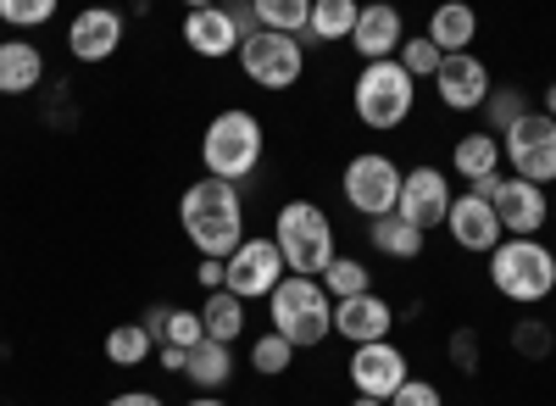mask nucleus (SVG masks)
Listing matches in <instances>:
<instances>
[{
	"instance_id": "6",
	"label": "nucleus",
	"mask_w": 556,
	"mask_h": 406,
	"mask_svg": "<svg viewBox=\"0 0 556 406\" xmlns=\"http://www.w3.org/2000/svg\"><path fill=\"white\" fill-rule=\"evenodd\" d=\"M417 106V84L401 62H367L356 73V89H351V112L362 128H374V134H395Z\"/></svg>"
},
{
	"instance_id": "11",
	"label": "nucleus",
	"mask_w": 556,
	"mask_h": 406,
	"mask_svg": "<svg viewBox=\"0 0 556 406\" xmlns=\"http://www.w3.org/2000/svg\"><path fill=\"white\" fill-rule=\"evenodd\" d=\"M285 279H290V274H285V256H278L273 240H251V234H245V245L223 262V290L240 295V301H267Z\"/></svg>"
},
{
	"instance_id": "35",
	"label": "nucleus",
	"mask_w": 556,
	"mask_h": 406,
	"mask_svg": "<svg viewBox=\"0 0 556 406\" xmlns=\"http://www.w3.org/2000/svg\"><path fill=\"white\" fill-rule=\"evenodd\" d=\"M513 345H518V356H551V329L540 318H523L513 329Z\"/></svg>"
},
{
	"instance_id": "21",
	"label": "nucleus",
	"mask_w": 556,
	"mask_h": 406,
	"mask_svg": "<svg viewBox=\"0 0 556 406\" xmlns=\"http://www.w3.org/2000/svg\"><path fill=\"white\" fill-rule=\"evenodd\" d=\"M45 78V51L34 39H0V96H28Z\"/></svg>"
},
{
	"instance_id": "13",
	"label": "nucleus",
	"mask_w": 556,
	"mask_h": 406,
	"mask_svg": "<svg viewBox=\"0 0 556 406\" xmlns=\"http://www.w3.org/2000/svg\"><path fill=\"white\" fill-rule=\"evenodd\" d=\"M351 390L367 401H390L412 373H406V351L395 340H374V345H351Z\"/></svg>"
},
{
	"instance_id": "39",
	"label": "nucleus",
	"mask_w": 556,
	"mask_h": 406,
	"mask_svg": "<svg viewBox=\"0 0 556 406\" xmlns=\"http://www.w3.org/2000/svg\"><path fill=\"white\" fill-rule=\"evenodd\" d=\"M106 406H162V395H151V390H117Z\"/></svg>"
},
{
	"instance_id": "24",
	"label": "nucleus",
	"mask_w": 556,
	"mask_h": 406,
	"mask_svg": "<svg viewBox=\"0 0 556 406\" xmlns=\"http://www.w3.org/2000/svg\"><path fill=\"white\" fill-rule=\"evenodd\" d=\"M201 323H206V340H217V345H235V340L245 334V301H240V295H228V290L206 295V306H201Z\"/></svg>"
},
{
	"instance_id": "19",
	"label": "nucleus",
	"mask_w": 556,
	"mask_h": 406,
	"mask_svg": "<svg viewBox=\"0 0 556 406\" xmlns=\"http://www.w3.org/2000/svg\"><path fill=\"white\" fill-rule=\"evenodd\" d=\"M445 229H451L456 251H484V256H490V251L501 245V217H495V206L479 201V195H456Z\"/></svg>"
},
{
	"instance_id": "12",
	"label": "nucleus",
	"mask_w": 556,
	"mask_h": 406,
	"mask_svg": "<svg viewBox=\"0 0 556 406\" xmlns=\"http://www.w3.org/2000/svg\"><path fill=\"white\" fill-rule=\"evenodd\" d=\"M451 178L445 167H412L401 173V201H395V217L412 223L417 234H429V229H445V217H451Z\"/></svg>"
},
{
	"instance_id": "36",
	"label": "nucleus",
	"mask_w": 556,
	"mask_h": 406,
	"mask_svg": "<svg viewBox=\"0 0 556 406\" xmlns=\"http://www.w3.org/2000/svg\"><path fill=\"white\" fill-rule=\"evenodd\" d=\"M390 406H445V395H440V384H429V379H406V384L390 395Z\"/></svg>"
},
{
	"instance_id": "5",
	"label": "nucleus",
	"mask_w": 556,
	"mask_h": 406,
	"mask_svg": "<svg viewBox=\"0 0 556 406\" xmlns=\"http://www.w3.org/2000/svg\"><path fill=\"white\" fill-rule=\"evenodd\" d=\"M490 284L513 306H540L545 295H556V251H545L540 240H501L490 251Z\"/></svg>"
},
{
	"instance_id": "29",
	"label": "nucleus",
	"mask_w": 556,
	"mask_h": 406,
	"mask_svg": "<svg viewBox=\"0 0 556 406\" xmlns=\"http://www.w3.org/2000/svg\"><path fill=\"white\" fill-rule=\"evenodd\" d=\"M146 356H156V340L146 334V323H117L106 334V363L112 368H139Z\"/></svg>"
},
{
	"instance_id": "14",
	"label": "nucleus",
	"mask_w": 556,
	"mask_h": 406,
	"mask_svg": "<svg viewBox=\"0 0 556 406\" xmlns=\"http://www.w3.org/2000/svg\"><path fill=\"white\" fill-rule=\"evenodd\" d=\"M490 206H495V217H501V234H506V240H534V234L545 229V217H551L545 190H540V185H523V178H501L495 195H490Z\"/></svg>"
},
{
	"instance_id": "42",
	"label": "nucleus",
	"mask_w": 556,
	"mask_h": 406,
	"mask_svg": "<svg viewBox=\"0 0 556 406\" xmlns=\"http://www.w3.org/2000/svg\"><path fill=\"white\" fill-rule=\"evenodd\" d=\"M184 406H228L223 395H195V401H184Z\"/></svg>"
},
{
	"instance_id": "2",
	"label": "nucleus",
	"mask_w": 556,
	"mask_h": 406,
	"mask_svg": "<svg viewBox=\"0 0 556 406\" xmlns=\"http://www.w3.org/2000/svg\"><path fill=\"white\" fill-rule=\"evenodd\" d=\"M262 145H267V134H262V117L245 112V106H228L206 123L201 134V162H206V178H217V185H245V178L256 173L262 162Z\"/></svg>"
},
{
	"instance_id": "18",
	"label": "nucleus",
	"mask_w": 556,
	"mask_h": 406,
	"mask_svg": "<svg viewBox=\"0 0 556 406\" xmlns=\"http://www.w3.org/2000/svg\"><path fill=\"white\" fill-rule=\"evenodd\" d=\"M395 329V306L384 295H351V301H334V334L351 340V345H374V340H390Z\"/></svg>"
},
{
	"instance_id": "30",
	"label": "nucleus",
	"mask_w": 556,
	"mask_h": 406,
	"mask_svg": "<svg viewBox=\"0 0 556 406\" xmlns=\"http://www.w3.org/2000/svg\"><path fill=\"white\" fill-rule=\"evenodd\" d=\"M518 117H529V101L518 96V89H490V101H484V134H501L513 128Z\"/></svg>"
},
{
	"instance_id": "4",
	"label": "nucleus",
	"mask_w": 556,
	"mask_h": 406,
	"mask_svg": "<svg viewBox=\"0 0 556 406\" xmlns=\"http://www.w3.org/2000/svg\"><path fill=\"white\" fill-rule=\"evenodd\" d=\"M267 318H273V334L290 340L295 351H312L334 334V301L317 279H285L273 295H267Z\"/></svg>"
},
{
	"instance_id": "22",
	"label": "nucleus",
	"mask_w": 556,
	"mask_h": 406,
	"mask_svg": "<svg viewBox=\"0 0 556 406\" xmlns=\"http://www.w3.org/2000/svg\"><path fill=\"white\" fill-rule=\"evenodd\" d=\"M451 167H456V178H468V190L473 185H484V178H501V140L495 134H462L456 140V151H451Z\"/></svg>"
},
{
	"instance_id": "9",
	"label": "nucleus",
	"mask_w": 556,
	"mask_h": 406,
	"mask_svg": "<svg viewBox=\"0 0 556 406\" xmlns=\"http://www.w3.org/2000/svg\"><path fill=\"white\" fill-rule=\"evenodd\" d=\"M240 73L256 84V89H295L301 73H306V45L290 39V34H267L256 28L245 45H240Z\"/></svg>"
},
{
	"instance_id": "31",
	"label": "nucleus",
	"mask_w": 556,
	"mask_h": 406,
	"mask_svg": "<svg viewBox=\"0 0 556 406\" xmlns=\"http://www.w3.org/2000/svg\"><path fill=\"white\" fill-rule=\"evenodd\" d=\"M290 363H295V345L278 340V334H262V340L251 345V368H256L262 379H285Z\"/></svg>"
},
{
	"instance_id": "17",
	"label": "nucleus",
	"mask_w": 556,
	"mask_h": 406,
	"mask_svg": "<svg viewBox=\"0 0 556 406\" xmlns=\"http://www.w3.org/2000/svg\"><path fill=\"white\" fill-rule=\"evenodd\" d=\"M401 39H406L401 12L390 7V0H367L362 17H356V28H351V45H356L362 67H367V62H395V56H401Z\"/></svg>"
},
{
	"instance_id": "20",
	"label": "nucleus",
	"mask_w": 556,
	"mask_h": 406,
	"mask_svg": "<svg viewBox=\"0 0 556 406\" xmlns=\"http://www.w3.org/2000/svg\"><path fill=\"white\" fill-rule=\"evenodd\" d=\"M424 34L434 39L440 56H468L473 39H479V12L462 7V0H445V7H434V17H429Z\"/></svg>"
},
{
	"instance_id": "1",
	"label": "nucleus",
	"mask_w": 556,
	"mask_h": 406,
	"mask_svg": "<svg viewBox=\"0 0 556 406\" xmlns=\"http://www.w3.org/2000/svg\"><path fill=\"white\" fill-rule=\"evenodd\" d=\"M178 223L190 234V245L212 262H228L245 245V201L235 185H217V178H195L178 195Z\"/></svg>"
},
{
	"instance_id": "7",
	"label": "nucleus",
	"mask_w": 556,
	"mask_h": 406,
	"mask_svg": "<svg viewBox=\"0 0 556 406\" xmlns=\"http://www.w3.org/2000/svg\"><path fill=\"white\" fill-rule=\"evenodd\" d=\"M256 34V12L245 0H228V7H190L184 12V45L206 62L240 56V45Z\"/></svg>"
},
{
	"instance_id": "23",
	"label": "nucleus",
	"mask_w": 556,
	"mask_h": 406,
	"mask_svg": "<svg viewBox=\"0 0 556 406\" xmlns=\"http://www.w3.org/2000/svg\"><path fill=\"white\" fill-rule=\"evenodd\" d=\"M184 379H190L201 395H217L223 384H235V351L217 345V340H201L190 351V363H184Z\"/></svg>"
},
{
	"instance_id": "25",
	"label": "nucleus",
	"mask_w": 556,
	"mask_h": 406,
	"mask_svg": "<svg viewBox=\"0 0 556 406\" xmlns=\"http://www.w3.org/2000/svg\"><path fill=\"white\" fill-rule=\"evenodd\" d=\"M362 7L356 0H312V23H306V39L317 45H334V39H351Z\"/></svg>"
},
{
	"instance_id": "27",
	"label": "nucleus",
	"mask_w": 556,
	"mask_h": 406,
	"mask_svg": "<svg viewBox=\"0 0 556 406\" xmlns=\"http://www.w3.org/2000/svg\"><path fill=\"white\" fill-rule=\"evenodd\" d=\"M256 12V28L267 34H290V39H306V23H312V0H251Z\"/></svg>"
},
{
	"instance_id": "8",
	"label": "nucleus",
	"mask_w": 556,
	"mask_h": 406,
	"mask_svg": "<svg viewBox=\"0 0 556 406\" xmlns=\"http://www.w3.org/2000/svg\"><path fill=\"white\" fill-rule=\"evenodd\" d=\"M340 190H345V206H351V212H362L367 223H379V217H390L395 201H401V167H395L384 151H362V156L345 162Z\"/></svg>"
},
{
	"instance_id": "32",
	"label": "nucleus",
	"mask_w": 556,
	"mask_h": 406,
	"mask_svg": "<svg viewBox=\"0 0 556 406\" xmlns=\"http://www.w3.org/2000/svg\"><path fill=\"white\" fill-rule=\"evenodd\" d=\"M395 62H401V67L412 73V84H417V78H434L445 56L434 51V39H429V34H406V39H401V56H395Z\"/></svg>"
},
{
	"instance_id": "40",
	"label": "nucleus",
	"mask_w": 556,
	"mask_h": 406,
	"mask_svg": "<svg viewBox=\"0 0 556 406\" xmlns=\"http://www.w3.org/2000/svg\"><path fill=\"white\" fill-rule=\"evenodd\" d=\"M156 363L167 373H184V363H190V351H178V345H156Z\"/></svg>"
},
{
	"instance_id": "34",
	"label": "nucleus",
	"mask_w": 556,
	"mask_h": 406,
	"mask_svg": "<svg viewBox=\"0 0 556 406\" xmlns=\"http://www.w3.org/2000/svg\"><path fill=\"white\" fill-rule=\"evenodd\" d=\"M201 340H206V323H201V312H184V306H173V312H167V334H162V345L195 351Z\"/></svg>"
},
{
	"instance_id": "28",
	"label": "nucleus",
	"mask_w": 556,
	"mask_h": 406,
	"mask_svg": "<svg viewBox=\"0 0 556 406\" xmlns=\"http://www.w3.org/2000/svg\"><path fill=\"white\" fill-rule=\"evenodd\" d=\"M323 290H329V301H351V295H374V274H367L362 256H334L329 274L317 279Z\"/></svg>"
},
{
	"instance_id": "41",
	"label": "nucleus",
	"mask_w": 556,
	"mask_h": 406,
	"mask_svg": "<svg viewBox=\"0 0 556 406\" xmlns=\"http://www.w3.org/2000/svg\"><path fill=\"white\" fill-rule=\"evenodd\" d=\"M167 312H173V306H151V312H146V334H151L156 345H162V334H167Z\"/></svg>"
},
{
	"instance_id": "43",
	"label": "nucleus",
	"mask_w": 556,
	"mask_h": 406,
	"mask_svg": "<svg viewBox=\"0 0 556 406\" xmlns=\"http://www.w3.org/2000/svg\"><path fill=\"white\" fill-rule=\"evenodd\" d=\"M545 117H551V123H556V84H551V89H545Z\"/></svg>"
},
{
	"instance_id": "33",
	"label": "nucleus",
	"mask_w": 556,
	"mask_h": 406,
	"mask_svg": "<svg viewBox=\"0 0 556 406\" xmlns=\"http://www.w3.org/2000/svg\"><path fill=\"white\" fill-rule=\"evenodd\" d=\"M56 17V0H0V28H39Z\"/></svg>"
},
{
	"instance_id": "26",
	"label": "nucleus",
	"mask_w": 556,
	"mask_h": 406,
	"mask_svg": "<svg viewBox=\"0 0 556 406\" xmlns=\"http://www.w3.org/2000/svg\"><path fill=\"white\" fill-rule=\"evenodd\" d=\"M367 240H374V251H384L390 262H417L424 256V234H417L412 223H401L395 212L379 217V223H367Z\"/></svg>"
},
{
	"instance_id": "38",
	"label": "nucleus",
	"mask_w": 556,
	"mask_h": 406,
	"mask_svg": "<svg viewBox=\"0 0 556 406\" xmlns=\"http://www.w3.org/2000/svg\"><path fill=\"white\" fill-rule=\"evenodd\" d=\"M195 279H201V290H223V262H212V256H201V267H195Z\"/></svg>"
},
{
	"instance_id": "15",
	"label": "nucleus",
	"mask_w": 556,
	"mask_h": 406,
	"mask_svg": "<svg viewBox=\"0 0 556 406\" xmlns=\"http://www.w3.org/2000/svg\"><path fill=\"white\" fill-rule=\"evenodd\" d=\"M117 45H123V12H112V7H84V12L67 23V51H73V62H84V67L112 62Z\"/></svg>"
},
{
	"instance_id": "10",
	"label": "nucleus",
	"mask_w": 556,
	"mask_h": 406,
	"mask_svg": "<svg viewBox=\"0 0 556 406\" xmlns=\"http://www.w3.org/2000/svg\"><path fill=\"white\" fill-rule=\"evenodd\" d=\"M501 156L513 162V178H523V185H556V123L545 112L518 117L501 134Z\"/></svg>"
},
{
	"instance_id": "45",
	"label": "nucleus",
	"mask_w": 556,
	"mask_h": 406,
	"mask_svg": "<svg viewBox=\"0 0 556 406\" xmlns=\"http://www.w3.org/2000/svg\"><path fill=\"white\" fill-rule=\"evenodd\" d=\"M551 217H556V206H551Z\"/></svg>"
},
{
	"instance_id": "44",
	"label": "nucleus",
	"mask_w": 556,
	"mask_h": 406,
	"mask_svg": "<svg viewBox=\"0 0 556 406\" xmlns=\"http://www.w3.org/2000/svg\"><path fill=\"white\" fill-rule=\"evenodd\" d=\"M351 406H390V401H367V395H351Z\"/></svg>"
},
{
	"instance_id": "37",
	"label": "nucleus",
	"mask_w": 556,
	"mask_h": 406,
	"mask_svg": "<svg viewBox=\"0 0 556 406\" xmlns=\"http://www.w3.org/2000/svg\"><path fill=\"white\" fill-rule=\"evenodd\" d=\"M451 363H456L462 373H479V334H473V329H456V334H451Z\"/></svg>"
},
{
	"instance_id": "3",
	"label": "nucleus",
	"mask_w": 556,
	"mask_h": 406,
	"mask_svg": "<svg viewBox=\"0 0 556 406\" xmlns=\"http://www.w3.org/2000/svg\"><path fill=\"white\" fill-rule=\"evenodd\" d=\"M273 245H278V256H285V274H295V279H323L329 262L340 256L334 251V223L317 201H285L278 206Z\"/></svg>"
},
{
	"instance_id": "16",
	"label": "nucleus",
	"mask_w": 556,
	"mask_h": 406,
	"mask_svg": "<svg viewBox=\"0 0 556 406\" xmlns=\"http://www.w3.org/2000/svg\"><path fill=\"white\" fill-rule=\"evenodd\" d=\"M490 67L468 51V56H445L440 62V73H434V96H440V106L445 112H484V101H490Z\"/></svg>"
}]
</instances>
